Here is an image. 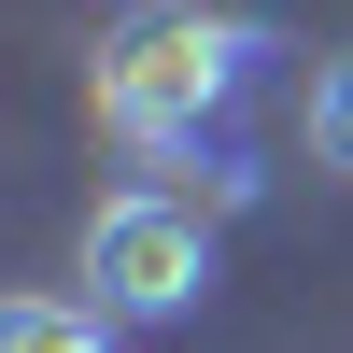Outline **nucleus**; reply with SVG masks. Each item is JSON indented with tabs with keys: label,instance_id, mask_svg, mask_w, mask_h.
<instances>
[{
	"label": "nucleus",
	"instance_id": "3",
	"mask_svg": "<svg viewBox=\"0 0 353 353\" xmlns=\"http://www.w3.org/2000/svg\"><path fill=\"white\" fill-rule=\"evenodd\" d=\"M0 353H113V311H85V297H0Z\"/></svg>",
	"mask_w": 353,
	"mask_h": 353
},
{
	"label": "nucleus",
	"instance_id": "2",
	"mask_svg": "<svg viewBox=\"0 0 353 353\" xmlns=\"http://www.w3.org/2000/svg\"><path fill=\"white\" fill-rule=\"evenodd\" d=\"M212 297V212L184 184H113L85 212V311L113 325H184Z\"/></svg>",
	"mask_w": 353,
	"mask_h": 353
},
{
	"label": "nucleus",
	"instance_id": "1",
	"mask_svg": "<svg viewBox=\"0 0 353 353\" xmlns=\"http://www.w3.org/2000/svg\"><path fill=\"white\" fill-rule=\"evenodd\" d=\"M254 57L269 43H254L241 14H212V0H128V14L85 43V99H99V128L128 141L141 170H198V212H241L254 170L212 156V128L254 85Z\"/></svg>",
	"mask_w": 353,
	"mask_h": 353
},
{
	"label": "nucleus",
	"instance_id": "4",
	"mask_svg": "<svg viewBox=\"0 0 353 353\" xmlns=\"http://www.w3.org/2000/svg\"><path fill=\"white\" fill-rule=\"evenodd\" d=\"M311 156H325L339 184H353V43L325 57V71H311Z\"/></svg>",
	"mask_w": 353,
	"mask_h": 353
}]
</instances>
